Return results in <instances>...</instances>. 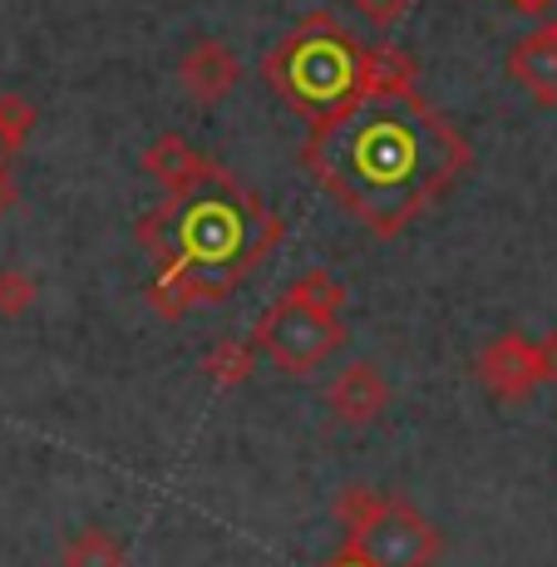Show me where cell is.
I'll list each match as a JSON object with an SVG mask.
<instances>
[{
  "label": "cell",
  "mask_w": 557,
  "mask_h": 567,
  "mask_svg": "<svg viewBox=\"0 0 557 567\" xmlns=\"http://www.w3.org/2000/svg\"><path fill=\"white\" fill-rule=\"evenodd\" d=\"M301 163L365 233L395 237L468 168V144L414 84H395L311 118Z\"/></svg>",
  "instance_id": "1"
},
{
  "label": "cell",
  "mask_w": 557,
  "mask_h": 567,
  "mask_svg": "<svg viewBox=\"0 0 557 567\" xmlns=\"http://www.w3.org/2000/svg\"><path fill=\"white\" fill-rule=\"evenodd\" d=\"M281 237L287 223L227 168H217L198 193L163 198L148 217H138V243L158 257L148 307L163 321H178L198 301L233 297Z\"/></svg>",
  "instance_id": "2"
},
{
  "label": "cell",
  "mask_w": 557,
  "mask_h": 567,
  "mask_svg": "<svg viewBox=\"0 0 557 567\" xmlns=\"http://www.w3.org/2000/svg\"><path fill=\"white\" fill-rule=\"evenodd\" d=\"M360 70H365V45L331 10H311L306 20H297L261 60L271 94L301 118H321L351 100L360 90Z\"/></svg>",
  "instance_id": "3"
},
{
  "label": "cell",
  "mask_w": 557,
  "mask_h": 567,
  "mask_svg": "<svg viewBox=\"0 0 557 567\" xmlns=\"http://www.w3.org/2000/svg\"><path fill=\"white\" fill-rule=\"evenodd\" d=\"M336 518L345 528L341 553L365 567H430L444 553V533L420 508L375 488H345Z\"/></svg>",
  "instance_id": "4"
},
{
  "label": "cell",
  "mask_w": 557,
  "mask_h": 567,
  "mask_svg": "<svg viewBox=\"0 0 557 567\" xmlns=\"http://www.w3.org/2000/svg\"><path fill=\"white\" fill-rule=\"evenodd\" d=\"M252 346L281 375H311V370H321L345 346V326H341V311L316 307V301H306L287 287L277 297V307L257 321Z\"/></svg>",
  "instance_id": "5"
},
{
  "label": "cell",
  "mask_w": 557,
  "mask_h": 567,
  "mask_svg": "<svg viewBox=\"0 0 557 567\" xmlns=\"http://www.w3.org/2000/svg\"><path fill=\"white\" fill-rule=\"evenodd\" d=\"M474 375H478V385H484L494 400H528L533 390L543 385L533 341H528V336H518V331H504V336H494V341L478 346Z\"/></svg>",
  "instance_id": "6"
},
{
  "label": "cell",
  "mask_w": 557,
  "mask_h": 567,
  "mask_svg": "<svg viewBox=\"0 0 557 567\" xmlns=\"http://www.w3.org/2000/svg\"><path fill=\"white\" fill-rule=\"evenodd\" d=\"M385 405H390V380L375 361H351L345 370H336L331 385H326V410L341 424H351V430L375 424Z\"/></svg>",
  "instance_id": "7"
},
{
  "label": "cell",
  "mask_w": 557,
  "mask_h": 567,
  "mask_svg": "<svg viewBox=\"0 0 557 567\" xmlns=\"http://www.w3.org/2000/svg\"><path fill=\"white\" fill-rule=\"evenodd\" d=\"M144 173L153 183H163V193H168V198H188V193H198L203 183L213 178L217 163L207 154H198V148H193L183 134H163V138H153V144H148Z\"/></svg>",
  "instance_id": "8"
},
{
  "label": "cell",
  "mask_w": 557,
  "mask_h": 567,
  "mask_svg": "<svg viewBox=\"0 0 557 567\" xmlns=\"http://www.w3.org/2000/svg\"><path fill=\"white\" fill-rule=\"evenodd\" d=\"M178 80L193 104H223L237 90V80H243V64H237V54L223 40H198L178 60Z\"/></svg>",
  "instance_id": "9"
},
{
  "label": "cell",
  "mask_w": 557,
  "mask_h": 567,
  "mask_svg": "<svg viewBox=\"0 0 557 567\" xmlns=\"http://www.w3.org/2000/svg\"><path fill=\"white\" fill-rule=\"evenodd\" d=\"M508 74L538 104H557V25H543L528 40H518L508 50Z\"/></svg>",
  "instance_id": "10"
},
{
  "label": "cell",
  "mask_w": 557,
  "mask_h": 567,
  "mask_svg": "<svg viewBox=\"0 0 557 567\" xmlns=\"http://www.w3.org/2000/svg\"><path fill=\"white\" fill-rule=\"evenodd\" d=\"M64 567H128V543L118 538L104 523H90L80 528L70 543H64Z\"/></svg>",
  "instance_id": "11"
},
{
  "label": "cell",
  "mask_w": 557,
  "mask_h": 567,
  "mask_svg": "<svg viewBox=\"0 0 557 567\" xmlns=\"http://www.w3.org/2000/svg\"><path fill=\"white\" fill-rule=\"evenodd\" d=\"M257 355H261V351H257L252 341L223 336V341H213V351L203 355V375L213 380V385H223V390H237V385H247V380H252Z\"/></svg>",
  "instance_id": "12"
},
{
  "label": "cell",
  "mask_w": 557,
  "mask_h": 567,
  "mask_svg": "<svg viewBox=\"0 0 557 567\" xmlns=\"http://www.w3.org/2000/svg\"><path fill=\"white\" fill-rule=\"evenodd\" d=\"M35 104L25 94H0V168H10V158L25 148L30 128H35Z\"/></svg>",
  "instance_id": "13"
},
{
  "label": "cell",
  "mask_w": 557,
  "mask_h": 567,
  "mask_svg": "<svg viewBox=\"0 0 557 567\" xmlns=\"http://www.w3.org/2000/svg\"><path fill=\"white\" fill-rule=\"evenodd\" d=\"M40 301V281L25 267H0V321H20Z\"/></svg>",
  "instance_id": "14"
},
{
  "label": "cell",
  "mask_w": 557,
  "mask_h": 567,
  "mask_svg": "<svg viewBox=\"0 0 557 567\" xmlns=\"http://www.w3.org/2000/svg\"><path fill=\"white\" fill-rule=\"evenodd\" d=\"M291 291L306 297V301H316V307H326V311H341L345 307V287L336 281V271H326V267L301 271V277L291 281Z\"/></svg>",
  "instance_id": "15"
},
{
  "label": "cell",
  "mask_w": 557,
  "mask_h": 567,
  "mask_svg": "<svg viewBox=\"0 0 557 567\" xmlns=\"http://www.w3.org/2000/svg\"><path fill=\"white\" fill-rule=\"evenodd\" d=\"M351 6H355L360 16H365L375 30H395L400 20L410 16V6H414V0H351Z\"/></svg>",
  "instance_id": "16"
},
{
  "label": "cell",
  "mask_w": 557,
  "mask_h": 567,
  "mask_svg": "<svg viewBox=\"0 0 557 567\" xmlns=\"http://www.w3.org/2000/svg\"><path fill=\"white\" fill-rule=\"evenodd\" d=\"M533 355H538V380L543 385H557V331L538 336V341H533Z\"/></svg>",
  "instance_id": "17"
},
{
  "label": "cell",
  "mask_w": 557,
  "mask_h": 567,
  "mask_svg": "<svg viewBox=\"0 0 557 567\" xmlns=\"http://www.w3.org/2000/svg\"><path fill=\"white\" fill-rule=\"evenodd\" d=\"M16 207V183H10V168H0V213Z\"/></svg>",
  "instance_id": "18"
},
{
  "label": "cell",
  "mask_w": 557,
  "mask_h": 567,
  "mask_svg": "<svg viewBox=\"0 0 557 567\" xmlns=\"http://www.w3.org/2000/svg\"><path fill=\"white\" fill-rule=\"evenodd\" d=\"M513 10H523V16H543V10L553 6V0H508Z\"/></svg>",
  "instance_id": "19"
},
{
  "label": "cell",
  "mask_w": 557,
  "mask_h": 567,
  "mask_svg": "<svg viewBox=\"0 0 557 567\" xmlns=\"http://www.w3.org/2000/svg\"><path fill=\"white\" fill-rule=\"evenodd\" d=\"M326 567H365V563H355V558H345V553H336V558L326 563Z\"/></svg>",
  "instance_id": "20"
}]
</instances>
